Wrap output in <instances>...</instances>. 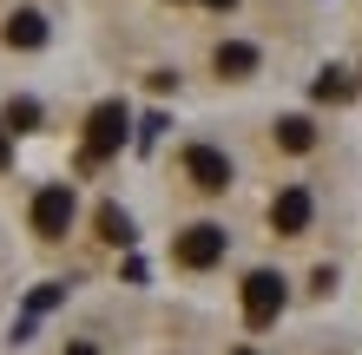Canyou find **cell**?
<instances>
[{
    "instance_id": "6da1fadb",
    "label": "cell",
    "mask_w": 362,
    "mask_h": 355,
    "mask_svg": "<svg viewBox=\"0 0 362 355\" xmlns=\"http://www.w3.org/2000/svg\"><path fill=\"white\" fill-rule=\"evenodd\" d=\"M276 309H284V277H270V270L244 277V316H250V329L276 323Z\"/></svg>"
},
{
    "instance_id": "7a4b0ae2",
    "label": "cell",
    "mask_w": 362,
    "mask_h": 355,
    "mask_svg": "<svg viewBox=\"0 0 362 355\" xmlns=\"http://www.w3.org/2000/svg\"><path fill=\"white\" fill-rule=\"evenodd\" d=\"M172 257H178L185 270H211V263L224 257V231H218V224H191V231L172 243Z\"/></svg>"
},
{
    "instance_id": "3957f363",
    "label": "cell",
    "mask_w": 362,
    "mask_h": 355,
    "mask_svg": "<svg viewBox=\"0 0 362 355\" xmlns=\"http://www.w3.org/2000/svg\"><path fill=\"white\" fill-rule=\"evenodd\" d=\"M66 224H73V191L66 184H47V191L33 198V231L40 237H66Z\"/></svg>"
},
{
    "instance_id": "277c9868",
    "label": "cell",
    "mask_w": 362,
    "mask_h": 355,
    "mask_svg": "<svg viewBox=\"0 0 362 355\" xmlns=\"http://www.w3.org/2000/svg\"><path fill=\"white\" fill-rule=\"evenodd\" d=\"M185 172H191L198 191H224V184H230V158L218 152V145H191V152H185Z\"/></svg>"
},
{
    "instance_id": "5b68a950",
    "label": "cell",
    "mask_w": 362,
    "mask_h": 355,
    "mask_svg": "<svg viewBox=\"0 0 362 355\" xmlns=\"http://www.w3.org/2000/svg\"><path fill=\"white\" fill-rule=\"evenodd\" d=\"M119 138H125V106L112 99V106H99V112H93V132H86V158H105V152H119Z\"/></svg>"
},
{
    "instance_id": "8992f818",
    "label": "cell",
    "mask_w": 362,
    "mask_h": 355,
    "mask_svg": "<svg viewBox=\"0 0 362 355\" xmlns=\"http://www.w3.org/2000/svg\"><path fill=\"white\" fill-rule=\"evenodd\" d=\"M270 224H276L284 237H296V231L310 224V191H303V184H290V191L270 198Z\"/></svg>"
},
{
    "instance_id": "52a82bcc",
    "label": "cell",
    "mask_w": 362,
    "mask_h": 355,
    "mask_svg": "<svg viewBox=\"0 0 362 355\" xmlns=\"http://www.w3.org/2000/svg\"><path fill=\"white\" fill-rule=\"evenodd\" d=\"M40 40H47V20H40L33 7H20L7 20V47H40Z\"/></svg>"
},
{
    "instance_id": "ba28073f",
    "label": "cell",
    "mask_w": 362,
    "mask_h": 355,
    "mask_svg": "<svg viewBox=\"0 0 362 355\" xmlns=\"http://www.w3.org/2000/svg\"><path fill=\"white\" fill-rule=\"evenodd\" d=\"M250 66H257V53H250V47H238V40L218 47V73L224 79H250Z\"/></svg>"
},
{
    "instance_id": "9c48e42d",
    "label": "cell",
    "mask_w": 362,
    "mask_h": 355,
    "mask_svg": "<svg viewBox=\"0 0 362 355\" xmlns=\"http://www.w3.org/2000/svg\"><path fill=\"white\" fill-rule=\"evenodd\" d=\"M276 138H284L290 152H310V145H316V132H310V119H284V125H276Z\"/></svg>"
},
{
    "instance_id": "30bf717a",
    "label": "cell",
    "mask_w": 362,
    "mask_h": 355,
    "mask_svg": "<svg viewBox=\"0 0 362 355\" xmlns=\"http://www.w3.org/2000/svg\"><path fill=\"white\" fill-rule=\"evenodd\" d=\"M7 125H13V132H33V125H40V106H33V99H7Z\"/></svg>"
},
{
    "instance_id": "8fae6325",
    "label": "cell",
    "mask_w": 362,
    "mask_h": 355,
    "mask_svg": "<svg viewBox=\"0 0 362 355\" xmlns=\"http://www.w3.org/2000/svg\"><path fill=\"white\" fill-rule=\"evenodd\" d=\"M99 231L112 237V243H125V237H132V231H125V211H119V204H105V211H99Z\"/></svg>"
},
{
    "instance_id": "7c38bea8",
    "label": "cell",
    "mask_w": 362,
    "mask_h": 355,
    "mask_svg": "<svg viewBox=\"0 0 362 355\" xmlns=\"http://www.w3.org/2000/svg\"><path fill=\"white\" fill-rule=\"evenodd\" d=\"M13 158V145H7V125H0V164H7Z\"/></svg>"
},
{
    "instance_id": "4fadbf2b",
    "label": "cell",
    "mask_w": 362,
    "mask_h": 355,
    "mask_svg": "<svg viewBox=\"0 0 362 355\" xmlns=\"http://www.w3.org/2000/svg\"><path fill=\"white\" fill-rule=\"evenodd\" d=\"M66 355H99V349H93V342H73V349H66Z\"/></svg>"
},
{
    "instance_id": "5bb4252c",
    "label": "cell",
    "mask_w": 362,
    "mask_h": 355,
    "mask_svg": "<svg viewBox=\"0 0 362 355\" xmlns=\"http://www.w3.org/2000/svg\"><path fill=\"white\" fill-rule=\"evenodd\" d=\"M211 7H230V0H211Z\"/></svg>"
}]
</instances>
